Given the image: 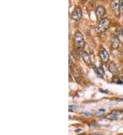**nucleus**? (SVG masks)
I'll list each match as a JSON object with an SVG mask.
<instances>
[{"label": "nucleus", "instance_id": "obj_1", "mask_svg": "<svg viewBox=\"0 0 123 135\" xmlns=\"http://www.w3.org/2000/svg\"><path fill=\"white\" fill-rule=\"evenodd\" d=\"M109 23H110L109 20L107 18H104L103 19L100 20L96 27V31H97L98 33L105 32L109 28Z\"/></svg>", "mask_w": 123, "mask_h": 135}, {"label": "nucleus", "instance_id": "obj_2", "mask_svg": "<svg viewBox=\"0 0 123 135\" xmlns=\"http://www.w3.org/2000/svg\"><path fill=\"white\" fill-rule=\"evenodd\" d=\"M74 43L77 49H81V48L84 47V45H85L84 38H83L82 33L80 31L76 32L74 35Z\"/></svg>", "mask_w": 123, "mask_h": 135}, {"label": "nucleus", "instance_id": "obj_3", "mask_svg": "<svg viewBox=\"0 0 123 135\" xmlns=\"http://www.w3.org/2000/svg\"><path fill=\"white\" fill-rule=\"evenodd\" d=\"M82 17V11L80 8H76L71 14V19L76 21H80Z\"/></svg>", "mask_w": 123, "mask_h": 135}, {"label": "nucleus", "instance_id": "obj_4", "mask_svg": "<svg viewBox=\"0 0 123 135\" xmlns=\"http://www.w3.org/2000/svg\"><path fill=\"white\" fill-rule=\"evenodd\" d=\"M111 8L114 14L116 16H118L120 14V2L115 1V0L112 1L111 2Z\"/></svg>", "mask_w": 123, "mask_h": 135}, {"label": "nucleus", "instance_id": "obj_5", "mask_svg": "<svg viewBox=\"0 0 123 135\" xmlns=\"http://www.w3.org/2000/svg\"><path fill=\"white\" fill-rule=\"evenodd\" d=\"M122 113V111H115L111 113L110 114H108L107 115H106L105 118L107 120H111V121H114L118 119V117Z\"/></svg>", "mask_w": 123, "mask_h": 135}, {"label": "nucleus", "instance_id": "obj_6", "mask_svg": "<svg viewBox=\"0 0 123 135\" xmlns=\"http://www.w3.org/2000/svg\"><path fill=\"white\" fill-rule=\"evenodd\" d=\"M106 10L105 8L103 6H99L96 9V15L97 16L98 19H101V17H103V15L105 14Z\"/></svg>", "mask_w": 123, "mask_h": 135}, {"label": "nucleus", "instance_id": "obj_7", "mask_svg": "<svg viewBox=\"0 0 123 135\" xmlns=\"http://www.w3.org/2000/svg\"><path fill=\"white\" fill-rule=\"evenodd\" d=\"M99 56L101 58L102 61L104 62H107L109 59V53H107V51L105 49H101L100 51Z\"/></svg>", "mask_w": 123, "mask_h": 135}, {"label": "nucleus", "instance_id": "obj_8", "mask_svg": "<svg viewBox=\"0 0 123 135\" xmlns=\"http://www.w3.org/2000/svg\"><path fill=\"white\" fill-rule=\"evenodd\" d=\"M120 43V40L118 39V38L117 36H116V35H113V36H111V47L114 49H116L118 48L119 47Z\"/></svg>", "mask_w": 123, "mask_h": 135}, {"label": "nucleus", "instance_id": "obj_9", "mask_svg": "<svg viewBox=\"0 0 123 135\" xmlns=\"http://www.w3.org/2000/svg\"><path fill=\"white\" fill-rule=\"evenodd\" d=\"M109 72L113 75H117L118 74V69L114 62H111L109 64V67H108Z\"/></svg>", "mask_w": 123, "mask_h": 135}, {"label": "nucleus", "instance_id": "obj_10", "mask_svg": "<svg viewBox=\"0 0 123 135\" xmlns=\"http://www.w3.org/2000/svg\"><path fill=\"white\" fill-rule=\"evenodd\" d=\"M82 57L83 59V61L87 65H90L91 64V59L88 53L85 51H82Z\"/></svg>", "mask_w": 123, "mask_h": 135}, {"label": "nucleus", "instance_id": "obj_11", "mask_svg": "<svg viewBox=\"0 0 123 135\" xmlns=\"http://www.w3.org/2000/svg\"><path fill=\"white\" fill-rule=\"evenodd\" d=\"M93 69H94V72H95V73L98 75V76H103V70H101V68H98L96 66H93Z\"/></svg>", "mask_w": 123, "mask_h": 135}, {"label": "nucleus", "instance_id": "obj_12", "mask_svg": "<svg viewBox=\"0 0 123 135\" xmlns=\"http://www.w3.org/2000/svg\"><path fill=\"white\" fill-rule=\"evenodd\" d=\"M113 82L116 83H122L121 79H120V80H119V78H118V76H114V77H113Z\"/></svg>", "mask_w": 123, "mask_h": 135}, {"label": "nucleus", "instance_id": "obj_13", "mask_svg": "<svg viewBox=\"0 0 123 135\" xmlns=\"http://www.w3.org/2000/svg\"><path fill=\"white\" fill-rule=\"evenodd\" d=\"M77 106L75 105H71L69 106V111H75L77 109Z\"/></svg>", "mask_w": 123, "mask_h": 135}, {"label": "nucleus", "instance_id": "obj_14", "mask_svg": "<svg viewBox=\"0 0 123 135\" xmlns=\"http://www.w3.org/2000/svg\"><path fill=\"white\" fill-rule=\"evenodd\" d=\"M120 12L123 13V0L120 1Z\"/></svg>", "mask_w": 123, "mask_h": 135}, {"label": "nucleus", "instance_id": "obj_15", "mask_svg": "<svg viewBox=\"0 0 123 135\" xmlns=\"http://www.w3.org/2000/svg\"><path fill=\"white\" fill-rule=\"evenodd\" d=\"M105 111V109H99V111H98L97 113H104V112Z\"/></svg>", "mask_w": 123, "mask_h": 135}, {"label": "nucleus", "instance_id": "obj_16", "mask_svg": "<svg viewBox=\"0 0 123 135\" xmlns=\"http://www.w3.org/2000/svg\"><path fill=\"white\" fill-rule=\"evenodd\" d=\"M69 66H71V57H69Z\"/></svg>", "mask_w": 123, "mask_h": 135}, {"label": "nucleus", "instance_id": "obj_17", "mask_svg": "<svg viewBox=\"0 0 123 135\" xmlns=\"http://www.w3.org/2000/svg\"><path fill=\"white\" fill-rule=\"evenodd\" d=\"M120 79H121V80H122V83H123V76H122V78H120Z\"/></svg>", "mask_w": 123, "mask_h": 135}, {"label": "nucleus", "instance_id": "obj_18", "mask_svg": "<svg viewBox=\"0 0 123 135\" xmlns=\"http://www.w3.org/2000/svg\"><path fill=\"white\" fill-rule=\"evenodd\" d=\"M122 35H123V29H122Z\"/></svg>", "mask_w": 123, "mask_h": 135}, {"label": "nucleus", "instance_id": "obj_19", "mask_svg": "<svg viewBox=\"0 0 123 135\" xmlns=\"http://www.w3.org/2000/svg\"><path fill=\"white\" fill-rule=\"evenodd\" d=\"M82 135H83V134H82Z\"/></svg>", "mask_w": 123, "mask_h": 135}]
</instances>
